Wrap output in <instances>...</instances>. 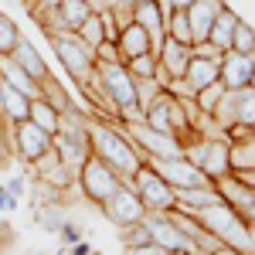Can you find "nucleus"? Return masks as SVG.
<instances>
[{
    "instance_id": "16",
    "label": "nucleus",
    "mask_w": 255,
    "mask_h": 255,
    "mask_svg": "<svg viewBox=\"0 0 255 255\" xmlns=\"http://www.w3.org/2000/svg\"><path fill=\"white\" fill-rule=\"evenodd\" d=\"M133 20L150 34V51L157 55L160 44H163V38H167V17L160 14L157 0H136V7H133Z\"/></svg>"
},
{
    "instance_id": "12",
    "label": "nucleus",
    "mask_w": 255,
    "mask_h": 255,
    "mask_svg": "<svg viewBox=\"0 0 255 255\" xmlns=\"http://www.w3.org/2000/svg\"><path fill=\"white\" fill-rule=\"evenodd\" d=\"M99 208H102V215L109 218L116 228L133 225V221H143V218H146V204L139 201V194L133 191V184H129V180H123L116 194L109 197V201H102Z\"/></svg>"
},
{
    "instance_id": "25",
    "label": "nucleus",
    "mask_w": 255,
    "mask_h": 255,
    "mask_svg": "<svg viewBox=\"0 0 255 255\" xmlns=\"http://www.w3.org/2000/svg\"><path fill=\"white\" fill-rule=\"evenodd\" d=\"M0 113H3L7 123H20L31 113V99L24 96V92H17L14 85H7L3 79H0Z\"/></svg>"
},
{
    "instance_id": "33",
    "label": "nucleus",
    "mask_w": 255,
    "mask_h": 255,
    "mask_svg": "<svg viewBox=\"0 0 255 255\" xmlns=\"http://www.w3.org/2000/svg\"><path fill=\"white\" fill-rule=\"evenodd\" d=\"M20 38H24V34H20V27L7 17L3 10H0V55H10V51L17 48Z\"/></svg>"
},
{
    "instance_id": "40",
    "label": "nucleus",
    "mask_w": 255,
    "mask_h": 255,
    "mask_svg": "<svg viewBox=\"0 0 255 255\" xmlns=\"http://www.w3.org/2000/svg\"><path fill=\"white\" fill-rule=\"evenodd\" d=\"M123 255H167V249H160L157 242H146V245H129Z\"/></svg>"
},
{
    "instance_id": "2",
    "label": "nucleus",
    "mask_w": 255,
    "mask_h": 255,
    "mask_svg": "<svg viewBox=\"0 0 255 255\" xmlns=\"http://www.w3.org/2000/svg\"><path fill=\"white\" fill-rule=\"evenodd\" d=\"M194 218L221 242V245H232V249H238V252H245V255H255V228L238 215L228 201L211 204V208L197 211Z\"/></svg>"
},
{
    "instance_id": "13",
    "label": "nucleus",
    "mask_w": 255,
    "mask_h": 255,
    "mask_svg": "<svg viewBox=\"0 0 255 255\" xmlns=\"http://www.w3.org/2000/svg\"><path fill=\"white\" fill-rule=\"evenodd\" d=\"M146 167H153L174 191H184V187H201V184H215L211 177L204 174L201 167H194L187 157H177V160H146Z\"/></svg>"
},
{
    "instance_id": "23",
    "label": "nucleus",
    "mask_w": 255,
    "mask_h": 255,
    "mask_svg": "<svg viewBox=\"0 0 255 255\" xmlns=\"http://www.w3.org/2000/svg\"><path fill=\"white\" fill-rule=\"evenodd\" d=\"M0 79L7 82V85H14L17 92H24L31 102H34V99H41V85L31 79L24 68H20L17 61H10V55H0Z\"/></svg>"
},
{
    "instance_id": "6",
    "label": "nucleus",
    "mask_w": 255,
    "mask_h": 255,
    "mask_svg": "<svg viewBox=\"0 0 255 255\" xmlns=\"http://www.w3.org/2000/svg\"><path fill=\"white\" fill-rule=\"evenodd\" d=\"M123 129H126V136L136 143V150L143 153V163H146V160H177V157H184V143H180V139L150 129L146 123H123Z\"/></svg>"
},
{
    "instance_id": "52",
    "label": "nucleus",
    "mask_w": 255,
    "mask_h": 255,
    "mask_svg": "<svg viewBox=\"0 0 255 255\" xmlns=\"http://www.w3.org/2000/svg\"><path fill=\"white\" fill-rule=\"evenodd\" d=\"M194 0H174V7H191Z\"/></svg>"
},
{
    "instance_id": "54",
    "label": "nucleus",
    "mask_w": 255,
    "mask_h": 255,
    "mask_svg": "<svg viewBox=\"0 0 255 255\" xmlns=\"http://www.w3.org/2000/svg\"><path fill=\"white\" fill-rule=\"evenodd\" d=\"M252 85H255V68H252Z\"/></svg>"
},
{
    "instance_id": "11",
    "label": "nucleus",
    "mask_w": 255,
    "mask_h": 255,
    "mask_svg": "<svg viewBox=\"0 0 255 255\" xmlns=\"http://www.w3.org/2000/svg\"><path fill=\"white\" fill-rule=\"evenodd\" d=\"M146 228H150V238L157 242L160 249H167V252H187V255H201L191 238L184 235L180 228H177V221L170 218V211H146Z\"/></svg>"
},
{
    "instance_id": "21",
    "label": "nucleus",
    "mask_w": 255,
    "mask_h": 255,
    "mask_svg": "<svg viewBox=\"0 0 255 255\" xmlns=\"http://www.w3.org/2000/svg\"><path fill=\"white\" fill-rule=\"evenodd\" d=\"M232 126L255 129V85L232 89ZM228 126V129H232Z\"/></svg>"
},
{
    "instance_id": "32",
    "label": "nucleus",
    "mask_w": 255,
    "mask_h": 255,
    "mask_svg": "<svg viewBox=\"0 0 255 255\" xmlns=\"http://www.w3.org/2000/svg\"><path fill=\"white\" fill-rule=\"evenodd\" d=\"M221 96H225V85H221V79H218V82H211L208 89H201V92H197L194 106L204 113V116H211V113H215V106L221 102Z\"/></svg>"
},
{
    "instance_id": "9",
    "label": "nucleus",
    "mask_w": 255,
    "mask_h": 255,
    "mask_svg": "<svg viewBox=\"0 0 255 255\" xmlns=\"http://www.w3.org/2000/svg\"><path fill=\"white\" fill-rule=\"evenodd\" d=\"M96 72L109 102L116 106V113L126 106H136V79L129 75V68L123 61H96Z\"/></svg>"
},
{
    "instance_id": "43",
    "label": "nucleus",
    "mask_w": 255,
    "mask_h": 255,
    "mask_svg": "<svg viewBox=\"0 0 255 255\" xmlns=\"http://www.w3.org/2000/svg\"><path fill=\"white\" fill-rule=\"evenodd\" d=\"M17 208V197L10 194L7 187H0V211H14Z\"/></svg>"
},
{
    "instance_id": "8",
    "label": "nucleus",
    "mask_w": 255,
    "mask_h": 255,
    "mask_svg": "<svg viewBox=\"0 0 255 255\" xmlns=\"http://www.w3.org/2000/svg\"><path fill=\"white\" fill-rule=\"evenodd\" d=\"M7 143H10V150L17 153V160L34 163V160H41L51 146H55V136H51V133H44L41 126H34L31 119H20V123H10Z\"/></svg>"
},
{
    "instance_id": "53",
    "label": "nucleus",
    "mask_w": 255,
    "mask_h": 255,
    "mask_svg": "<svg viewBox=\"0 0 255 255\" xmlns=\"http://www.w3.org/2000/svg\"><path fill=\"white\" fill-rule=\"evenodd\" d=\"M167 255H187V252H167Z\"/></svg>"
},
{
    "instance_id": "49",
    "label": "nucleus",
    "mask_w": 255,
    "mask_h": 255,
    "mask_svg": "<svg viewBox=\"0 0 255 255\" xmlns=\"http://www.w3.org/2000/svg\"><path fill=\"white\" fill-rule=\"evenodd\" d=\"M7 133H10V123L3 119V113H0V139H7Z\"/></svg>"
},
{
    "instance_id": "18",
    "label": "nucleus",
    "mask_w": 255,
    "mask_h": 255,
    "mask_svg": "<svg viewBox=\"0 0 255 255\" xmlns=\"http://www.w3.org/2000/svg\"><path fill=\"white\" fill-rule=\"evenodd\" d=\"M225 7H228L225 0H194L191 7H184L187 10V24H191V34H194V44L197 41H208V31H211V24L218 20V14Z\"/></svg>"
},
{
    "instance_id": "3",
    "label": "nucleus",
    "mask_w": 255,
    "mask_h": 255,
    "mask_svg": "<svg viewBox=\"0 0 255 255\" xmlns=\"http://www.w3.org/2000/svg\"><path fill=\"white\" fill-rule=\"evenodd\" d=\"M184 157L194 167H201L211 180H221V177L232 174V143H228L225 133H218V136L191 133L184 139Z\"/></svg>"
},
{
    "instance_id": "1",
    "label": "nucleus",
    "mask_w": 255,
    "mask_h": 255,
    "mask_svg": "<svg viewBox=\"0 0 255 255\" xmlns=\"http://www.w3.org/2000/svg\"><path fill=\"white\" fill-rule=\"evenodd\" d=\"M89 143H92V157L109 163L123 180H133L136 170L143 167V153L126 136V129L116 126V119H99V123L89 119Z\"/></svg>"
},
{
    "instance_id": "42",
    "label": "nucleus",
    "mask_w": 255,
    "mask_h": 255,
    "mask_svg": "<svg viewBox=\"0 0 255 255\" xmlns=\"http://www.w3.org/2000/svg\"><path fill=\"white\" fill-rule=\"evenodd\" d=\"M61 242H65V245H68V249H72V245H75V242H82V232L79 228H75V225H72V221H65V225H61Z\"/></svg>"
},
{
    "instance_id": "31",
    "label": "nucleus",
    "mask_w": 255,
    "mask_h": 255,
    "mask_svg": "<svg viewBox=\"0 0 255 255\" xmlns=\"http://www.w3.org/2000/svg\"><path fill=\"white\" fill-rule=\"evenodd\" d=\"M167 38H177L180 44H194V34H191V24H187V10L184 7H174V14L167 17Z\"/></svg>"
},
{
    "instance_id": "36",
    "label": "nucleus",
    "mask_w": 255,
    "mask_h": 255,
    "mask_svg": "<svg viewBox=\"0 0 255 255\" xmlns=\"http://www.w3.org/2000/svg\"><path fill=\"white\" fill-rule=\"evenodd\" d=\"M232 51H242V55H255V27H252V24H245L242 17H238V24H235Z\"/></svg>"
},
{
    "instance_id": "17",
    "label": "nucleus",
    "mask_w": 255,
    "mask_h": 255,
    "mask_svg": "<svg viewBox=\"0 0 255 255\" xmlns=\"http://www.w3.org/2000/svg\"><path fill=\"white\" fill-rule=\"evenodd\" d=\"M252 68H255V55L225 51V55H221V85H225V89L252 85Z\"/></svg>"
},
{
    "instance_id": "34",
    "label": "nucleus",
    "mask_w": 255,
    "mask_h": 255,
    "mask_svg": "<svg viewBox=\"0 0 255 255\" xmlns=\"http://www.w3.org/2000/svg\"><path fill=\"white\" fill-rule=\"evenodd\" d=\"M129 68L133 79H157V55H136V58L123 61Z\"/></svg>"
},
{
    "instance_id": "35",
    "label": "nucleus",
    "mask_w": 255,
    "mask_h": 255,
    "mask_svg": "<svg viewBox=\"0 0 255 255\" xmlns=\"http://www.w3.org/2000/svg\"><path fill=\"white\" fill-rule=\"evenodd\" d=\"M119 242H123V249H129V245H146V242H153V238H150L146 221H133V225H123V228H119Z\"/></svg>"
},
{
    "instance_id": "24",
    "label": "nucleus",
    "mask_w": 255,
    "mask_h": 255,
    "mask_svg": "<svg viewBox=\"0 0 255 255\" xmlns=\"http://www.w3.org/2000/svg\"><path fill=\"white\" fill-rule=\"evenodd\" d=\"M116 48H119V58H123V61H126V58H136V55H153V51H150V34L139 27L136 20H133V24H126V27L119 31Z\"/></svg>"
},
{
    "instance_id": "28",
    "label": "nucleus",
    "mask_w": 255,
    "mask_h": 255,
    "mask_svg": "<svg viewBox=\"0 0 255 255\" xmlns=\"http://www.w3.org/2000/svg\"><path fill=\"white\" fill-rule=\"evenodd\" d=\"M27 119H31L34 126H41L44 133H51V136L61 129V113L51 106V102H48V99H34V102H31V113H27Z\"/></svg>"
},
{
    "instance_id": "46",
    "label": "nucleus",
    "mask_w": 255,
    "mask_h": 255,
    "mask_svg": "<svg viewBox=\"0 0 255 255\" xmlns=\"http://www.w3.org/2000/svg\"><path fill=\"white\" fill-rule=\"evenodd\" d=\"M208 255H245V252H238V249H232V245H218V249H211Z\"/></svg>"
},
{
    "instance_id": "22",
    "label": "nucleus",
    "mask_w": 255,
    "mask_h": 255,
    "mask_svg": "<svg viewBox=\"0 0 255 255\" xmlns=\"http://www.w3.org/2000/svg\"><path fill=\"white\" fill-rule=\"evenodd\" d=\"M10 61H17V65H20V68H24V72H27L34 82H38V85L48 79V75H51V72H48V65H44V58H41V51H38V48H34L27 38L17 41V48L10 51Z\"/></svg>"
},
{
    "instance_id": "44",
    "label": "nucleus",
    "mask_w": 255,
    "mask_h": 255,
    "mask_svg": "<svg viewBox=\"0 0 255 255\" xmlns=\"http://www.w3.org/2000/svg\"><path fill=\"white\" fill-rule=\"evenodd\" d=\"M10 157H14L10 143H7V139H0V170H3V167H10Z\"/></svg>"
},
{
    "instance_id": "14",
    "label": "nucleus",
    "mask_w": 255,
    "mask_h": 255,
    "mask_svg": "<svg viewBox=\"0 0 255 255\" xmlns=\"http://www.w3.org/2000/svg\"><path fill=\"white\" fill-rule=\"evenodd\" d=\"M191 58H194L191 44H180L177 38H163V44H160V51H157V79L163 85L170 79H184Z\"/></svg>"
},
{
    "instance_id": "41",
    "label": "nucleus",
    "mask_w": 255,
    "mask_h": 255,
    "mask_svg": "<svg viewBox=\"0 0 255 255\" xmlns=\"http://www.w3.org/2000/svg\"><path fill=\"white\" fill-rule=\"evenodd\" d=\"M191 51H194L197 58H221V51H218L211 41H197V44H191Z\"/></svg>"
},
{
    "instance_id": "37",
    "label": "nucleus",
    "mask_w": 255,
    "mask_h": 255,
    "mask_svg": "<svg viewBox=\"0 0 255 255\" xmlns=\"http://www.w3.org/2000/svg\"><path fill=\"white\" fill-rule=\"evenodd\" d=\"M163 92V82L160 79H136V106L146 113L153 106V99Z\"/></svg>"
},
{
    "instance_id": "10",
    "label": "nucleus",
    "mask_w": 255,
    "mask_h": 255,
    "mask_svg": "<svg viewBox=\"0 0 255 255\" xmlns=\"http://www.w3.org/2000/svg\"><path fill=\"white\" fill-rule=\"evenodd\" d=\"M129 184H133V191L139 194V201L146 204V211H174L177 208V191L153 170V167L143 163Z\"/></svg>"
},
{
    "instance_id": "7",
    "label": "nucleus",
    "mask_w": 255,
    "mask_h": 255,
    "mask_svg": "<svg viewBox=\"0 0 255 255\" xmlns=\"http://www.w3.org/2000/svg\"><path fill=\"white\" fill-rule=\"evenodd\" d=\"M75 184L82 187V194L89 197V201H109V197L119 191V184H123V177L109 167V163H102L99 157H89L85 163L79 167V177H75Z\"/></svg>"
},
{
    "instance_id": "30",
    "label": "nucleus",
    "mask_w": 255,
    "mask_h": 255,
    "mask_svg": "<svg viewBox=\"0 0 255 255\" xmlns=\"http://www.w3.org/2000/svg\"><path fill=\"white\" fill-rule=\"evenodd\" d=\"M75 34H79V38L85 41V44H89L92 51H96L99 44L106 41V27H102V17H99V10H92L89 17L82 20V27H79V31H75Z\"/></svg>"
},
{
    "instance_id": "27",
    "label": "nucleus",
    "mask_w": 255,
    "mask_h": 255,
    "mask_svg": "<svg viewBox=\"0 0 255 255\" xmlns=\"http://www.w3.org/2000/svg\"><path fill=\"white\" fill-rule=\"evenodd\" d=\"M232 143V174L238 170H255V133L228 139Z\"/></svg>"
},
{
    "instance_id": "15",
    "label": "nucleus",
    "mask_w": 255,
    "mask_h": 255,
    "mask_svg": "<svg viewBox=\"0 0 255 255\" xmlns=\"http://www.w3.org/2000/svg\"><path fill=\"white\" fill-rule=\"evenodd\" d=\"M215 184H218V191H221V197L255 228V187L252 184H245V180L235 177V174L221 177V180H215Z\"/></svg>"
},
{
    "instance_id": "26",
    "label": "nucleus",
    "mask_w": 255,
    "mask_h": 255,
    "mask_svg": "<svg viewBox=\"0 0 255 255\" xmlns=\"http://www.w3.org/2000/svg\"><path fill=\"white\" fill-rule=\"evenodd\" d=\"M235 24H238V14L232 10V7H225L221 14H218V20L211 24V31H208V41L215 44L218 51L225 55V51H232V38H235Z\"/></svg>"
},
{
    "instance_id": "45",
    "label": "nucleus",
    "mask_w": 255,
    "mask_h": 255,
    "mask_svg": "<svg viewBox=\"0 0 255 255\" xmlns=\"http://www.w3.org/2000/svg\"><path fill=\"white\" fill-rule=\"evenodd\" d=\"M7 191H10L14 197H20L24 194V180H20V177H10V180H7Z\"/></svg>"
},
{
    "instance_id": "20",
    "label": "nucleus",
    "mask_w": 255,
    "mask_h": 255,
    "mask_svg": "<svg viewBox=\"0 0 255 255\" xmlns=\"http://www.w3.org/2000/svg\"><path fill=\"white\" fill-rule=\"evenodd\" d=\"M221 79V58H191V65H187V72H184V82L194 89V96L201 92V89H208L211 82Z\"/></svg>"
},
{
    "instance_id": "5",
    "label": "nucleus",
    "mask_w": 255,
    "mask_h": 255,
    "mask_svg": "<svg viewBox=\"0 0 255 255\" xmlns=\"http://www.w3.org/2000/svg\"><path fill=\"white\" fill-rule=\"evenodd\" d=\"M150 129H157V133H167V136H177L180 143L191 136L194 129H191V119H187V106H184V99H174L167 89L153 99V106L146 109V119H143Z\"/></svg>"
},
{
    "instance_id": "29",
    "label": "nucleus",
    "mask_w": 255,
    "mask_h": 255,
    "mask_svg": "<svg viewBox=\"0 0 255 255\" xmlns=\"http://www.w3.org/2000/svg\"><path fill=\"white\" fill-rule=\"evenodd\" d=\"M92 14V3L89 0H61L58 3V17H61V27L65 31H79L82 20Z\"/></svg>"
},
{
    "instance_id": "48",
    "label": "nucleus",
    "mask_w": 255,
    "mask_h": 255,
    "mask_svg": "<svg viewBox=\"0 0 255 255\" xmlns=\"http://www.w3.org/2000/svg\"><path fill=\"white\" fill-rule=\"evenodd\" d=\"M235 177H242V180H245V184H252V187H255V170H238Z\"/></svg>"
},
{
    "instance_id": "4",
    "label": "nucleus",
    "mask_w": 255,
    "mask_h": 255,
    "mask_svg": "<svg viewBox=\"0 0 255 255\" xmlns=\"http://www.w3.org/2000/svg\"><path fill=\"white\" fill-rule=\"evenodd\" d=\"M48 44H51V51L58 55V61L65 65V72L72 75L75 85H85V82L92 79V72H96V51L75 31H65V27L61 31H48Z\"/></svg>"
},
{
    "instance_id": "47",
    "label": "nucleus",
    "mask_w": 255,
    "mask_h": 255,
    "mask_svg": "<svg viewBox=\"0 0 255 255\" xmlns=\"http://www.w3.org/2000/svg\"><path fill=\"white\" fill-rule=\"evenodd\" d=\"M68 255H92V249H89L85 242H75V245H72V252H68Z\"/></svg>"
},
{
    "instance_id": "51",
    "label": "nucleus",
    "mask_w": 255,
    "mask_h": 255,
    "mask_svg": "<svg viewBox=\"0 0 255 255\" xmlns=\"http://www.w3.org/2000/svg\"><path fill=\"white\" fill-rule=\"evenodd\" d=\"M31 3H41V7H58L61 0H31Z\"/></svg>"
},
{
    "instance_id": "39",
    "label": "nucleus",
    "mask_w": 255,
    "mask_h": 255,
    "mask_svg": "<svg viewBox=\"0 0 255 255\" xmlns=\"http://www.w3.org/2000/svg\"><path fill=\"white\" fill-rule=\"evenodd\" d=\"M96 61H123V58H119L116 41H102V44L96 48Z\"/></svg>"
},
{
    "instance_id": "19",
    "label": "nucleus",
    "mask_w": 255,
    "mask_h": 255,
    "mask_svg": "<svg viewBox=\"0 0 255 255\" xmlns=\"http://www.w3.org/2000/svg\"><path fill=\"white\" fill-rule=\"evenodd\" d=\"M225 197L218 191V184H201V187H184V191H177V208H184V211H204V208H211V204H221Z\"/></svg>"
},
{
    "instance_id": "50",
    "label": "nucleus",
    "mask_w": 255,
    "mask_h": 255,
    "mask_svg": "<svg viewBox=\"0 0 255 255\" xmlns=\"http://www.w3.org/2000/svg\"><path fill=\"white\" fill-rule=\"evenodd\" d=\"M89 3H92V10H102V7H109L113 0H89Z\"/></svg>"
},
{
    "instance_id": "38",
    "label": "nucleus",
    "mask_w": 255,
    "mask_h": 255,
    "mask_svg": "<svg viewBox=\"0 0 255 255\" xmlns=\"http://www.w3.org/2000/svg\"><path fill=\"white\" fill-rule=\"evenodd\" d=\"M38 221H41L44 232H61V225H65L68 218H65V208H58L55 201H48V204L38 211Z\"/></svg>"
}]
</instances>
